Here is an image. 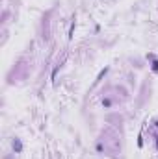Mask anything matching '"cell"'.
Here are the masks:
<instances>
[{
    "label": "cell",
    "instance_id": "2",
    "mask_svg": "<svg viewBox=\"0 0 158 159\" xmlns=\"http://www.w3.org/2000/svg\"><path fill=\"white\" fill-rule=\"evenodd\" d=\"M13 148H15V150H17V152H20V143H19V141H17V139H15V141H13Z\"/></svg>",
    "mask_w": 158,
    "mask_h": 159
},
{
    "label": "cell",
    "instance_id": "3",
    "mask_svg": "<svg viewBox=\"0 0 158 159\" xmlns=\"http://www.w3.org/2000/svg\"><path fill=\"white\" fill-rule=\"evenodd\" d=\"M152 71H154V72H158V59H154V61H152Z\"/></svg>",
    "mask_w": 158,
    "mask_h": 159
},
{
    "label": "cell",
    "instance_id": "1",
    "mask_svg": "<svg viewBox=\"0 0 158 159\" xmlns=\"http://www.w3.org/2000/svg\"><path fill=\"white\" fill-rule=\"evenodd\" d=\"M119 144H121L119 135L112 128H108L106 131H102L101 139L97 141V152L99 154H116L119 150Z\"/></svg>",
    "mask_w": 158,
    "mask_h": 159
}]
</instances>
